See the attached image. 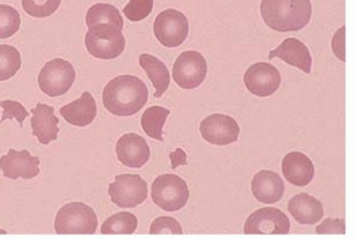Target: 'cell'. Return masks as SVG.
Returning a JSON list of instances; mask_svg holds the SVG:
<instances>
[{"label": "cell", "instance_id": "7", "mask_svg": "<svg viewBox=\"0 0 354 239\" xmlns=\"http://www.w3.org/2000/svg\"><path fill=\"white\" fill-rule=\"evenodd\" d=\"M189 28V20L182 12L167 9L158 15L153 32L162 46L173 48L182 46L186 41Z\"/></svg>", "mask_w": 354, "mask_h": 239}, {"label": "cell", "instance_id": "9", "mask_svg": "<svg viewBox=\"0 0 354 239\" xmlns=\"http://www.w3.org/2000/svg\"><path fill=\"white\" fill-rule=\"evenodd\" d=\"M108 193L115 205L135 208L147 198V184L139 174H118Z\"/></svg>", "mask_w": 354, "mask_h": 239}, {"label": "cell", "instance_id": "26", "mask_svg": "<svg viewBox=\"0 0 354 239\" xmlns=\"http://www.w3.org/2000/svg\"><path fill=\"white\" fill-rule=\"evenodd\" d=\"M19 12L9 6L0 5V39H9L16 35L20 28Z\"/></svg>", "mask_w": 354, "mask_h": 239}, {"label": "cell", "instance_id": "31", "mask_svg": "<svg viewBox=\"0 0 354 239\" xmlns=\"http://www.w3.org/2000/svg\"><path fill=\"white\" fill-rule=\"evenodd\" d=\"M316 233L320 235H344L346 233V224L344 220L336 218V220H324L317 228Z\"/></svg>", "mask_w": 354, "mask_h": 239}, {"label": "cell", "instance_id": "8", "mask_svg": "<svg viewBox=\"0 0 354 239\" xmlns=\"http://www.w3.org/2000/svg\"><path fill=\"white\" fill-rule=\"evenodd\" d=\"M171 74L180 88L194 89L207 77V61L198 51H183L176 58Z\"/></svg>", "mask_w": 354, "mask_h": 239}, {"label": "cell", "instance_id": "15", "mask_svg": "<svg viewBox=\"0 0 354 239\" xmlns=\"http://www.w3.org/2000/svg\"><path fill=\"white\" fill-rule=\"evenodd\" d=\"M251 190L254 197L262 204H277L285 193L281 175L271 170H261L252 178Z\"/></svg>", "mask_w": 354, "mask_h": 239}, {"label": "cell", "instance_id": "30", "mask_svg": "<svg viewBox=\"0 0 354 239\" xmlns=\"http://www.w3.org/2000/svg\"><path fill=\"white\" fill-rule=\"evenodd\" d=\"M0 106L3 108V116L0 117V122H5L8 119H16L19 125L23 128L24 119L28 116L27 109L16 101H2L0 102Z\"/></svg>", "mask_w": 354, "mask_h": 239}, {"label": "cell", "instance_id": "25", "mask_svg": "<svg viewBox=\"0 0 354 239\" xmlns=\"http://www.w3.org/2000/svg\"><path fill=\"white\" fill-rule=\"evenodd\" d=\"M21 67V55L17 48L0 44V81L10 79Z\"/></svg>", "mask_w": 354, "mask_h": 239}, {"label": "cell", "instance_id": "11", "mask_svg": "<svg viewBox=\"0 0 354 239\" xmlns=\"http://www.w3.org/2000/svg\"><path fill=\"white\" fill-rule=\"evenodd\" d=\"M200 133L205 142L216 146H227L239 140L240 125L228 115L213 113L200 124Z\"/></svg>", "mask_w": 354, "mask_h": 239}, {"label": "cell", "instance_id": "10", "mask_svg": "<svg viewBox=\"0 0 354 239\" xmlns=\"http://www.w3.org/2000/svg\"><path fill=\"white\" fill-rule=\"evenodd\" d=\"M289 231V218L274 207H263L252 213L244 225L247 235H286Z\"/></svg>", "mask_w": 354, "mask_h": 239}, {"label": "cell", "instance_id": "33", "mask_svg": "<svg viewBox=\"0 0 354 239\" xmlns=\"http://www.w3.org/2000/svg\"><path fill=\"white\" fill-rule=\"evenodd\" d=\"M0 233H6V231L5 229H0Z\"/></svg>", "mask_w": 354, "mask_h": 239}, {"label": "cell", "instance_id": "20", "mask_svg": "<svg viewBox=\"0 0 354 239\" xmlns=\"http://www.w3.org/2000/svg\"><path fill=\"white\" fill-rule=\"evenodd\" d=\"M62 116L73 126L85 128L94 122L97 116V102L91 93H82L80 99L64 105L60 109Z\"/></svg>", "mask_w": 354, "mask_h": 239}, {"label": "cell", "instance_id": "24", "mask_svg": "<svg viewBox=\"0 0 354 239\" xmlns=\"http://www.w3.org/2000/svg\"><path fill=\"white\" fill-rule=\"evenodd\" d=\"M138 228V218L132 213H118L111 216L101 227L104 235H132Z\"/></svg>", "mask_w": 354, "mask_h": 239}, {"label": "cell", "instance_id": "4", "mask_svg": "<svg viewBox=\"0 0 354 239\" xmlns=\"http://www.w3.org/2000/svg\"><path fill=\"white\" fill-rule=\"evenodd\" d=\"M125 36L122 30L112 24H97L85 35V47L93 57L113 59L125 51Z\"/></svg>", "mask_w": 354, "mask_h": 239}, {"label": "cell", "instance_id": "5", "mask_svg": "<svg viewBox=\"0 0 354 239\" xmlns=\"http://www.w3.org/2000/svg\"><path fill=\"white\" fill-rule=\"evenodd\" d=\"M189 197L187 183L176 174H162L152 183V200L165 211H180L187 204Z\"/></svg>", "mask_w": 354, "mask_h": 239}, {"label": "cell", "instance_id": "29", "mask_svg": "<svg viewBox=\"0 0 354 239\" xmlns=\"http://www.w3.org/2000/svg\"><path fill=\"white\" fill-rule=\"evenodd\" d=\"M149 232L152 235H182L183 229L177 220L171 217H159L152 222Z\"/></svg>", "mask_w": 354, "mask_h": 239}, {"label": "cell", "instance_id": "32", "mask_svg": "<svg viewBox=\"0 0 354 239\" xmlns=\"http://www.w3.org/2000/svg\"><path fill=\"white\" fill-rule=\"evenodd\" d=\"M344 32H346V28L342 27L333 39V51L337 55V58L342 59V61H344L346 59V57H344Z\"/></svg>", "mask_w": 354, "mask_h": 239}, {"label": "cell", "instance_id": "17", "mask_svg": "<svg viewBox=\"0 0 354 239\" xmlns=\"http://www.w3.org/2000/svg\"><path fill=\"white\" fill-rule=\"evenodd\" d=\"M278 57L282 61L309 74L312 71V55L309 48L298 39L289 37L270 52V58Z\"/></svg>", "mask_w": 354, "mask_h": 239}, {"label": "cell", "instance_id": "1", "mask_svg": "<svg viewBox=\"0 0 354 239\" xmlns=\"http://www.w3.org/2000/svg\"><path fill=\"white\" fill-rule=\"evenodd\" d=\"M149 99V89L135 75H120L111 79L102 93V102L115 116H132Z\"/></svg>", "mask_w": 354, "mask_h": 239}, {"label": "cell", "instance_id": "27", "mask_svg": "<svg viewBox=\"0 0 354 239\" xmlns=\"http://www.w3.org/2000/svg\"><path fill=\"white\" fill-rule=\"evenodd\" d=\"M23 10L32 17L44 19L54 15L62 5V0H21Z\"/></svg>", "mask_w": 354, "mask_h": 239}, {"label": "cell", "instance_id": "22", "mask_svg": "<svg viewBox=\"0 0 354 239\" xmlns=\"http://www.w3.org/2000/svg\"><path fill=\"white\" fill-rule=\"evenodd\" d=\"M85 23L88 27L97 24H112L120 30L124 28V19L121 12L109 3H95L86 12Z\"/></svg>", "mask_w": 354, "mask_h": 239}, {"label": "cell", "instance_id": "12", "mask_svg": "<svg viewBox=\"0 0 354 239\" xmlns=\"http://www.w3.org/2000/svg\"><path fill=\"white\" fill-rule=\"evenodd\" d=\"M281 79L278 68L268 63L252 64L244 75V84L248 91L261 98L274 95L281 86Z\"/></svg>", "mask_w": 354, "mask_h": 239}, {"label": "cell", "instance_id": "19", "mask_svg": "<svg viewBox=\"0 0 354 239\" xmlns=\"http://www.w3.org/2000/svg\"><path fill=\"white\" fill-rule=\"evenodd\" d=\"M32 113V129L37 140L44 146L57 140L60 128H58V117L54 115V108L46 104H37Z\"/></svg>", "mask_w": 354, "mask_h": 239}, {"label": "cell", "instance_id": "2", "mask_svg": "<svg viewBox=\"0 0 354 239\" xmlns=\"http://www.w3.org/2000/svg\"><path fill=\"white\" fill-rule=\"evenodd\" d=\"M261 16L275 32H299L312 17L310 0H262Z\"/></svg>", "mask_w": 354, "mask_h": 239}, {"label": "cell", "instance_id": "18", "mask_svg": "<svg viewBox=\"0 0 354 239\" xmlns=\"http://www.w3.org/2000/svg\"><path fill=\"white\" fill-rule=\"evenodd\" d=\"M288 211L295 221L302 225H315L324 216L323 204L306 193H299L292 197L288 202Z\"/></svg>", "mask_w": 354, "mask_h": 239}, {"label": "cell", "instance_id": "16", "mask_svg": "<svg viewBox=\"0 0 354 239\" xmlns=\"http://www.w3.org/2000/svg\"><path fill=\"white\" fill-rule=\"evenodd\" d=\"M282 173L285 180L290 184L305 187L313 180L315 166L306 155L301 152H290L282 160Z\"/></svg>", "mask_w": 354, "mask_h": 239}, {"label": "cell", "instance_id": "6", "mask_svg": "<svg viewBox=\"0 0 354 239\" xmlns=\"http://www.w3.org/2000/svg\"><path fill=\"white\" fill-rule=\"evenodd\" d=\"M75 81V70L71 63L63 58H54L46 63L39 74V86L41 91L51 97L67 94Z\"/></svg>", "mask_w": 354, "mask_h": 239}, {"label": "cell", "instance_id": "13", "mask_svg": "<svg viewBox=\"0 0 354 239\" xmlns=\"http://www.w3.org/2000/svg\"><path fill=\"white\" fill-rule=\"evenodd\" d=\"M0 170L10 180L24 178L30 180L40 173V159L32 156L28 151H15L10 149L9 153L0 157Z\"/></svg>", "mask_w": 354, "mask_h": 239}, {"label": "cell", "instance_id": "21", "mask_svg": "<svg viewBox=\"0 0 354 239\" xmlns=\"http://www.w3.org/2000/svg\"><path fill=\"white\" fill-rule=\"evenodd\" d=\"M139 64L145 70L146 75L149 77L156 89L155 97L160 98L167 91V88L170 85V73L166 64L160 61L158 57L151 54H142L139 57Z\"/></svg>", "mask_w": 354, "mask_h": 239}, {"label": "cell", "instance_id": "14", "mask_svg": "<svg viewBox=\"0 0 354 239\" xmlns=\"http://www.w3.org/2000/svg\"><path fill=\"white\" fill-rule=\"evenodd\" d=\"M115 152L122 164L131 169H140L151 159L147 142L138 133H127L116 142Z\"/></svg>", "mask_w": 354, "mask_h": 239}, {"label": "cell", "instance_id": "3", "mask_svg": "<svg viewBox=\"0 0 354 239\" xmlns=\"http://www.w3.org/2000/svg\"><path fill=\"white\" fill-rule=\"evenodd\" d=\"M98 217L91 207L82 202H70L57 213L54 229L60 235H94Z\"/></svg>", "mask_w": 354, "mask_h": 239}, {"label": "cell", "instance_id": "28", "mask_svg": "<svg viewBox=\"0 0 354 239\" xmlns=\"http://www.w3.org/2000/svg\"><path fill=\"white\" fill-rule=\"evenodd\" d=\"M153 10V0H129L125 6V17L131 21H140L149 16Z\"/></svg>", "mask_w": 354, "mask_h": 239}, {"label": "cell", "instance_id": "23", "mask_svg": "<svg viewBox=\"0 0 354 239\" xmlns=\"http://www.w3.org/2000/svg\"><path fill=\"white\" fill-rule=\"evenodd\" d=\"M170 115V111L163 106H151L142 115L140 124L143 132L155 140H163V126Z\"/></svg>", "mask_w": 354, "mask_h": 239}]
</instances>
